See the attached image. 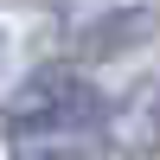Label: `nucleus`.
<instances>
[{
  "instance_id": "nucleus-1",
  "label": "nucleus",
  "mask_w": 160,
  "mask_h": 160,
  "mask_svg": "<svg viewBox=\"0 0 160 160\" xmlns=\"http://www.w3.org/2000/svg\"><path fill=\"white\" fill-rule=\"evenodd\" d=\"M102 90L71 64H45L19 83L7 109V135H13V160H102Z\"/></svg>"
}]
</instances>
